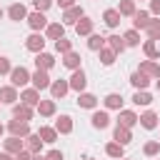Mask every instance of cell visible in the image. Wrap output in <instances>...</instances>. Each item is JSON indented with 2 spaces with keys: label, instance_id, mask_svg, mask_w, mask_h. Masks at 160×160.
I'll return each instance as SVG.
<instances>
[{
  "label": "cell",
  "instance_id": "d590c367",
  "mask_svg": "<svg viewBox=\"0 0 160 160\" xmlns=\"http://www.w3.org/2000/svg\"><path fill=\"white\" fill-rule=\"evenodd\" d=\"M105 155H108V158H115V160H122V158H125V148L112 140V142L105 145Z\"/></svg>",
  "mask_w": 160,
  "mask_h": 160
},
{
  "label": "cell",
  "instance_id": "6f0895ef",
  "mask_svg": "<svg viewBox=\"0 0 160 160\" xmlns=\"http://www.w3.org/2000/svg\"><path fill=\"white\" fill-rule=\"evenodd\" d=\"M122 160H130V158H122Z\"/></svg>",
  "mask_w": 160,
  "mask_h": 160
},
{
  "label": "cell",
  "instance_id": "f907efd6",
  "mask_svg": "<svg viewBox=\"0 0 160 160\" xmlns=\"http://www.w3.org/2000/svg\"><path fill=\"white\" fill-rule=\"evenodd\" d=\"M32 160H45V155H42V152H38V155H32Z\"/></svg>",
  "mask_w": 160,
  "mask_h": 160
},
{
  "label": "cell",
  "instance_id": "7a4b0ae2",
  "mask_svg": "<svg viewBox=\"0 0 160 160\" xmlns=\"http://www.w3.org/2000/svg\"><path fill=\"white\" fill-rule=\"evenodd\" d=\"M25 22L30 25V30L32 32H42L45 28H48V18H45V12H38V10H32V12H28V18H25Z\"/></svg>",
  "mask_w": 160,
  "mask_h": 160
},
{
  "label": "cell",
  "instance_id": "7c38bea8",
  "mask_svg": "<svg viewBox=\"0 0 160 160\" xmlns=\"http://www.w3.org/2000/svg\"><path fill=\"white\" fill-rule=\"evenodd\" d=\"M60 38H65V25L60 22V20H55V22H48V28H45V40H60Z\"/></svg>",
  "mask_w": 160,
  "mask_h": 160
},
{
  "label": "cell",
  "instance_id": "c3c4849f",
  "mask_svg": "<svg viewBox=\"0 0 160 160\" xmlns=\"http://www.w3.org/2000/svg\"><path fill=\"white\" fill-rule=\"evenodd\" d=\"M58 5H60L62 10H68V8H72V5H75V0H58Z\"/></svg>",
  "mask_w": 160,
  "mask_h": 160
},
{
  "label": "cell",
  "instance_id": "7dc6e473",
  "mask_svg": "<svg viewBox=\"0 0 160 160\" xmlns=\"http://www.w3.org/2000/svg\"><path fill=\"white\" fill-rule=\"evenodd\" d=\"M15 160H32V152H30V150H20V152L15 155Z\"/></svg>",
  "mask_w": 160,
  "mask_h": 160
},
{
  "label": "cell",
  "instance_id": "83f0119b",
  "mask_svg": "<svg viewBox=\"0 0 160 160\" xmlns=\"http://www.w3.org/2000/svg\"><path fill=\"white\" fill-rule=\"evenodd\" d=\"M105 45L115 52V55H120V52H125L128 48H125V40H122V35H110V38H105Z\"/></svg>",
  "mask_w": 160,
  "mask_h": 160
},
{
  "label": "cell",
  "instance_id": "f546056e",
  "mask_svg": "<svg viewBox=\"0 0 160 160\" xmlns=\"http://www.w3.org/2000/svg\"><path fill=\"white\" fill-rule=\"evenodd\" d=\"M98 98L92 95V92H80L78 95V108H85V110H95L98 108Z\"/></svg>",
  "mask_w": 160,
  "mask_h": 160
},
{
  "label": "cell",
  "instance_id": "816d5d0a",
  "mask_svg": "<svg viewBox=\"0 0 160 160\" xmlns=\"http://www.w3.org/2000/svg\"><path fill=\"white\" fill-rule=\"evenodd\" d=\"M155 88H158V92H160V78H158V80H155Z\"/></svg>",
  "mask_w": 160,
  "mask_h": 160
},
{
  "label": "cell",
  "instance_id": "3957f363",
  "mask_svg": "<svg viewBox=\"0 0 160 160\" xmlns=\"http://www.w3.org/2000/svg\"><path fill=\"white\" fill-rule=\"evenodd\" d=\"M50 82H52V78H50L48 70H35V72H30V85H32L38 92H40V90H48Z\"/></svg>",
  "mask_w": 160,
  "mask_h": 160
},
{
  "label": "cell",
  "instance_id": "7402d4cb",
  "mask_svg": "<svg viewBox=\"0 0 160 160\" xmlns=\"http://www.w3.org/2000/svg\"><path fill=\"white\" fill-rule=\"evenodd\" d=\"M118 125H125V128H135L138 125V112L132 110H118Z\"/></svg>",
  "mask_w": 160,
  "mask_h": 160
},
{
  "label": "cell",
  "instance_id": "e0dca14e",
  "mask_svg": "<svg viewBox=\"0 0 160 160\" xmlns=\"http://www.w3.org/2000/svg\"><path fill=\"white\" fill-rule=\"evenodd\" d=\"M20 150H25V142H22V138H5L2 140V152H10V155H18Z\"/></svg>",
  "mask_w": 160,
  "mask_h": 160
},
{
  "label": "cell",
  "instance_id": "ee69618b",
  "mask_svg": "<svg viewBox=\"0 0 160 160\" xmlns=\"http://www.w3.org/2000/svg\"><path fill=\"white\" fill-rule=\"evenodd\" d=\"M10 70H12L10 58H2V55H0V75H10Z\"/></svg>",
  "mask_w": 160,
  "mask_h": 160
},
{
  "label": "cell",
  "instance_id": "4fadbf2b",
  "mask_svg": "<svg viewBox=\"0 0 160 160\" xmlns=\"http://www.w3.org/2000/svg\"><path fill=\"white\" fill-rule=\"evenodd\" d=\"M12 118H18V120H22V122H30V120L35 118V108H28V105H22V102H15V105H12Z\"/></svg>",
  "mask_w": 160,
  "mask_h": 160
},
{
  "label": "cell",
  "instance_id": "5b68a950",
  "mask_svg": "<svg viewBox=\"0 0 160 160\" xmlns=\"http://www.w3.org/2000/svg\"><path fill=\"white\" fill-rule=\"evenodd\" d=\"M5 130L12 135V138H28L32 130H30V122H22V120H18V118H12L8 125H5Z\"/></svg>",
  "mask_w": 160,
  "mask_h": 160
},
{
  "label": "cell",
  "instance_id": "8d00e7d4",
  "mask_svg": "<svg viewBox=\"0 0 160 160\" xmlns=\"http://www.w3.org/2000/svg\"><path fill=\"white\" fill-rule=\"evenodd\" d=\"M122 40H125V48H140V32L132 28L122 32Z\"/></svg>",
  "mask_w": 160,
  "mask_h": 160
},
{
  "label": "cell",
  "instance_id": "7bdbcfd3",
  "mask_svg": "<svg viewBox=\"0 0 160 160\" xmlns=\"http://www.w3.org/2000/svg\"><path fill=\"white\" fill-rule=\"evenodd\" d=\"M32 8H35L38 12H48V10L52 8V0H32Z\"/></svg>",
  "mask_w": 160,
  "mask_h": 160
},
{
  "label": "cell",
  "instance_id": "4dcf8cb0",
  "mask_svg": "<svg viewBox=\"0 0 160 160\" xmlns=\"http://www.w3.org/2000/svg\"><path fill=\"white\" fill-rule=\"evenodd\" d=\"M38 135H40V140H42L45 145H52V142L58 140V130H55V128H50V125H40Z\"/></svg>",
  "mask_w": 160,
  "mask_h": 160
},
{
  "label": "cell",
  "instance_id": "f6af8a7d",
  "mask_svg": "<svg viewBox=\"0 0 160 160\" xmlns=\"http://www.w3.org/2000/svg\"><path fill=\"white\" fill-rule=\"evenodd\" d=\"M45 160H65V155H62V150H48Z\"/></svg>",
  "mask_w": 160,
  "mask_h": 160
},
{
  "label": "cell",
  "instance_id": "d6986e66",
  "mask_svg": "<svg viewBox=\"0 0 160 160\" xmlns=\"http://www.w3.org/2000/svg\"><path fill=\"white\" fill-rule=\"evenodd\" d=\"M92 28H95V22H92L88 15H82V18L75 22V32H78L80 38H88V35H92Z\"/></svg>",
  "mask_w": 160,
  "mask_h": 160
},
{
  "label": "cell",
  "instance_id": "52a82bcc",
  "mask_svg": "<svg viewBox=\"0 0 160 160\" xmlns=\"http://www.w3.org/2000/svg\"><path fill=\"white\" fill-rule=\"evenodd\" d=\"M138 70H140L142 75H148L150 80H158V78H160V62H158V60H140Z\"/></svg>",
  "mask_w": 160,
  "mask_h": 160
},
{
  "label": "cell",
  "instance_id": "ba28073f",
  "mask_svg": "<svg viewBox=\"0 0 160 160\" xmlns=\"http://www.w3.org/2000/svg\"><path fill=\"white\" fill-rule=\"evenodd\" d=\"M18 100H20L18 88H12V85H0V105H15Z\"/></svg>",
  "mask_w": 160,
  "mask_h": 160
},
{
  "label": "cell",
  "instance_id": "60d3db41",
  "mask_svg": "<svg viewBox=\"0 0 160 160\" xmlns=\"http://www.w3.org/2000/svg\"><path fill=\"white\" fill-rule=\"evenodd\" d=\"M70 50H72V40H68V38H60V40H55V52L65 55V52H70Z\"/></svg>",
  "mask_w": 160,
  "mask_h": 160
},
{
  "label": "cell",
  "instance_id": "5bb4252c",
  "mask_svg": "<svg viewBox=\"0 0 160 160\" xmlns=\"http://www.w3.org/2000/svg\"><path fill=\"white\" fill-rule=\"evenodd\" d=\"M90 125H92L95 130H105V128L110 125V115H108V110H95V112L90 115Z\"/></svg>",
  "mask_w": 160,
  "mask_h": 160
},
{
  "label": "cell",
  "instance_id": "680465c9",
  "mask_svg": "<svg viewBox=\"0 0 160 160\" xmlns=\"http://www.w3.org/2000/svg\"><path fill=\"white\" fill-rule=\"evenodd\" d=\"M158 142H160V138H158Z\"/></svg>",
  "mask_w": 160,
  "mask_h": 160
},
{
  "label": "cell",
  "instance_id": "484cf974",
  "mask_svg": "<svg viewBox=\"0 0 160 160\" xmlns=\"http://www.w3.org/2000/svg\"><path fill=\"white\" fill-rule=\"evenodd\" d=\"M35 110H38V115H40V118H52V115H55V110H58V105H55V100L50 98V100H40Z\"/></svg>",
  "mask_w": 160,
  "mask_h": 160
},
{
  "label": "cell",
  "instance_id": "ab89813d",
  "mask_svg": "<svg viewBox=\"0 0 160 160\" xmlns=\"http://www.w3.org/2000/svg\"><path fill=\"white\" fill-rule=\"evenodd\" d=\"M98 58H100V62H102L105 68H110V65H112V62L118 60V55H115V52H112V50H110L108 45H105L102 50H98Z\"/></svg>",
  "mask_w": 160,
  "mask_h": 160
},
{
  "label": "cell",
  "instance_id": "ffe728a7",
  "mask_svg": "<svg viewBox=\"0 0 160 160\" xmlns=\"http://www.w3.org/2000/svg\"><path fill=\"white\" fill-rule=\"evenodd\" d=\"M52 65H55V55H52V52H45V50H42V52L35 55V68H38V70H50Z\"/></svg>",
  "mask_w": 160,
  "mask_h": 160
},
{
  "label": "cell",
  "instance_id": "cb8c5ba5",
  "mask_svg": "<svg viewBox=\"0 0 160 160\" xmlns=\"http://www.w3.org/2000/svg\"><path fill=\"white\" fill-rule=\"evenodd\" d=\"M150 18H152V15H150L148 10H138V12L132 15V30H138V32H140V30H145V28H148V22H150Z\"/></svg>",
  "mask_w": 160,
  "mask_h": 160
},
{
  "label": "cell",
  "instance_id": "ac0fdd59",
  "mask_svg": "<svg viewBox=\"0 0 160 160\" xmlns=\"http://www.w3.org/2000/svg\"><path fill=\"white\" fill-rule=\"evenodd\" d=\"M12 22H20V20H25L28 18V8L22 5V2H12L10 8H8V12H5Z\"/></svg>",
  "mask_w": 160,
  "mask_h": 160
},
{
  "label": "cell",
  "instance_id": "603a6c76",
  "mask_svg": "<svg viewBox=\"0 0 160 160\" xmlns=\"http://www.w3.org/2000/svg\"><path fill=\"white\" fill-rule=\"evenodd\" d=\"M22 142H25V150H30L32 155H38V152L42 150V145H45V142L40 140V135H38V132H30L28 138H22Z\"/></svg>",
  "mask_w": 160,
  "mask_h": 160
},
{
  "label": "cell",
  "instance_id": "681fc988",
  "mask_svg": "<svg viewBox=\"0 0 160 160\" xmlns=\"http://www.w3.org/2000/svg\"><path fill=\"white\" fill-rule=\"evenodd\" d=\"M0 160H15V155H10V152H0Z\"/></svg>",
  "mask_w": 160,
  "mask_h": 160
},
{
  "label": "cell",
  "instance_id": "6da1fadb",
  "mask_svg": "<svg viewBox=\"0 0 160 160\" xmlns=\"http://www.w3.org/2000/svg\"><path fill=\"white\" fill-rule=\"evenodd\" d=\"M10 85L12 88H28L30 85V70L25 68V65H15L12 70H10Z\"/></svg>",
  "mask_w": 160,
  "mask_h": 160
},
{
  "label": "cell",
  "instance_id": "836d02e7",
  "mask_svg": "<svg viewBox=\"0 0 160 160\" xmlns=\"http://www.w3.org/2000/svg\"><path fill=\"white\" fill-rule=\"evenodd\" d=\"M115 10L120 12V18H132V15L138 12V5H135L132 0H120V5H118Z\"/></svg>",
  "mask_w": 160,
  "mask_h": 160
},
{
  "label": "cell",
  "instance_id": "8992f818",
  "mask_svg": "<svg viewBox=\"0 0 160 160\" xmlns=\"http://www.w3.org/2000/svg\"><path fill=\"white\" fill-rule=\"evenodd\" d=\"M50 95H52V100H62L68 92H70V85H68V80H62V78H58V80H52L50 82Z\"/></svg>",
  "mask_w": 160,
  "mask_h": 160
},
{
  "label": "cell",
  "instance_id": "9a60e30c",
  "mask_svg": "<svg viewBox=\"0 0 160 160\" xmlns=\"http://www.w3.org/2000/svg\"><path fill=\"white\" fill-rule=\"evenodd\" d=\"M138 122H140L145 130H155V128H158V122H160V118H158V112H155V110H145L142 115H138Z\"/></svg>",
  "mask_w": 160,
  "mask_h": 160
},
{
  "label": "cell",
  "instance_id": "db71d44e",
  "mask_svg": "<svg viewBox=\"0 0 160 160\" xmlns=\"http://www.w3.org/2000/svg\"><path fill=\"white\" fill-rule=\"evenodd\" d=\"M2 15H5V10H2V8H0V20H2Z\"/></svg>",
  "mask_w": 160,
  "mask_h": 160
},
{
  "label": "cell",
  "instance_id": "11a10c76",
  "mask_svg": "<svg viewBox=\"0 0 160 160\" xmlns=\"http://www.w3.org/2000/svg\"><path fill=\"white\" fill-rule=\"evenodd\" d=\"M132 2H135V5H138V2H145V0H132Z\"/></svg>",
  "mask_w": 160,
  "mask_h": 160
},
{
  "label": "cell",
  "instance_id": "30bf717a",
  "mask_svg": "<svg viewBox=\"0 0 160 160\" xmlns=\"http://www.w3.org/2000/svg\"><path fill=\"white\" fill-rule=\"evenodd\" d=\"M40 100H42V98H40V92H38L35 88H22V90H20V102H22V105H28V108H38Z\"/></svg>",
  "mask_w": 160,
  "mask_h": 160
},
{
  "label": "cell",
  "instance_id": "bcb514c9",
  "mask_svg": "<svg viewBox=\"0 0 160 160\" xmlns=\"http://www.w3.org/2000/svg\"><path fill=\"white\" fill-rule=\"evenodd\" d=\"M152 18H160V0H150V10H148Z\"/></svg>",
  "mask_w": 160,
  "mask_h": 160
},
{
  "label": "cell",
  "instance_id": "8fae6325",
  "mask_svg": "<svg viewBox=\"0 0 160 160\" xmlns=\"http://www.w3.org/2000/svg\"><path fill=\"white\" fill-rule=\"evenodd\" d=\"M82 15H85V10H82L80 5H72V8L62 10V20H60V22H62V25H75Z\"/></svg>",
  "mask_w": 160,
  "mask_h": 160
},
{
  "label": "cell",
  "instance_id": "f1b7e54d",
  "mask_svg": "<svg viewBox=\"0 0 160 160\" xmlns=\"http://www.w3.org/2000/svg\"><path fill=\"white\" fill-rule=\"evenodd\" d=\"M80 62H82V58H80V52H75V50H70V52L62 55V65H65L68 70H78V68H82Z\"/></svg>",
  "mask_w": 160,
  "mask_h": 160
},
{
  "label": "cell",
  "instance_id": "d6a6232c",
  "mask_svg": "<svg viewBox=\"0 0 160 160\" xmlns=\"http://www.w3.org/2000/svg\"><path fill=\"white\" fill-rule=\"evenodd\" d=\"M152 102V95L148 92V90H135L132 92V105H138V108H148Z\"/></svg>",
  "mask_w": 160,
  "mask_h": 160
},
{
  "label": "cell",
  "instance_id": "44dd1931",
  "mask_svg": "<svg viewBox=\"0 0 160 160\" xmlns=\"http://www.w3.org/2000/svg\"><path fill=\"white\" fill-rule=\"evenodd\" d=\"M122 95L120 92H108L105 98H102V105H105V110H122Z\"/></svg>",
  "mask_w": 160,
  "mask_h": 160
},
{
  "label": "cell",
  "instance_id": "4316f807",
  "mask_svg": "<svg viewBox=\"0 0 160 160\" xmlns=\"http://www.w3.org/2000/svg\"><path fill=\"white\" fill-rule=\"evenodd\" d=\"M52 128L58 130V135H70V132H72V118H70V115H60Z\"/></svg>",
  "mask_w": 160,
  "mask_h": 160
},
{
  "label": "cell",
  "instance_id": "2e32d148",
  "mask_svg": "<svg viewBox=\"0 0 160 160\" xmlns=\"http://www.w3.org/2000/svg\"><path fill=\"white\" fill-rule=\"evenodd\" d=\"M112 140L118 142V145H128L130 140H132V130L130 128H125V125H115V130H112Z\"/></svg>",
  "mask_w": 160,
  "mask_h": 160
},
{
  "label": "cell",
  "instance_id": "9c48e42d",
  "mask_svg": "<svg viewBox=\"0 0 160 160\" xmlns=\"http://www.w3.org/2000/svg\"><path fill=\"white\" fill-rule=\"evenodd\" d=\"M25 48L30 50V52H42L45 50V35L42 32H32V35H28V40H25Z\"/></svg>",
  "mask_w": 160,
  "mask_h": 160
},
{
  "label": "cell",
  "instance_id": "b9f144b4",
  "mask_svg": "<svg viewBox=\"0 0 160 160\" xmlns=\"http://www.w3.org/2000/svg\"><path fill=\"white\" fill-rule=\"evenodd\" d=\"M142 152H145L148 158H155V155L160 152V142H158V140H148V142L142 145Z\"/></svg>",
  "mask_w": 160,
  "mask_h": 160
},
{
  "label": "cell",
  "instance_id": "74e56055",
  "mask_svg": "<svg viewBox=\"0 0 160 160\" xmlns=\"http://www.w3.org/2000/svg\"><path fill=\"white\" fill-rule=\"evenodd\" d=\"M142 52L148 55V60H160V48H158V42H152V40H145V42H142Z\"/></svg>",
  "mask_w": 160,
  "mask_h": 160
},
{
  "label": "cell",
  "instance_id": "f5cc1de1",
  "mask_svg": "<svg viewBox=\"0 0 160 160\" xmlns=\"http://www.w3.org/2000/svg\"><path fill=\"white\" fill-rule=\"evenodd\" d=\"M2 132H5V125H2V122H0V138H2Z\"/></svg>",
  "mask_w": 160,
  "mask_h": 160
},
{
  "label": "cell",
  "instance_id": "f35d334b",
  "mask_svg": "<svg viewBox=\"0 0 160 160\" xmlns=\"http://www.w3.org/2000/svg\"><path fill=\"white\" fill-rule=\"evenodd\" d=\"M102 48H105V38H102V35H98V32L88 35V50L98 52V50H102Z\"/></svg>",
  "mask_w": 160,
  "mask_h": 160
},
{
  "label": "cell",
  "instance_id": "e575fe53",
  "mask_svg": "<svg viewBox=\"0 0 160 160\" xmlns=\"http://www.w3.org/2000/svg\"><path fill=\"white\" fill-rule=\"evenodd\" d=\"M145 35H148V40H152V42L160 40V20H158V18H150V22H148V28H145Z\"/></svg>",
  "mask_w": 160,
  "mask_h": 160
},
{
  "label": "cell",
  "instance_id": "9f6ffc18",
  "mask_svg": "<svg viewBox=\"0 0 160 160\" xmlns=\"http://www.w3.org/2000/svg\"><path fill=\"white\" fill-rule=\"evenodd\" d=\"M85 160H95V158H85Z\"/></svg>",
  "mask_w": 160,
  "mask_h": 160
},
{
  "label": "cell",
  "instance_id": "d4e9b609",
  "mask_svg": "<svg viewBox=\"0 0 160 160\" xmlns=\"http://www.w3.org/2000/svg\"><path fill=\"white\" fill-rule=\"evenodd\" d=\"M130 85H132L135 90H148V88H150V78L142 75L140 70H135V72H130Z\"/></svg>",
  "mask_w": 160,
  "mask_h": 160
},
{
  "label": "cell",
  "instance_id": "1f68e13d",
  "mask_svg": "<svg viewBox=\"0 0 160 160\" xmlns=\"http://www.w3.org/2000/svg\"><path fill=\"white\" fill-rule=\"evenodd\" d=\"M120 20H122V18H120V12H118L115 8H108V10L102 12V22H105L108 28H118Z\"/></svg>",
  "mask_w": 160,
  "mask_h": 160
},
{
  "label": "cell",
  "instance_id": "277c9868",
  "mask_svg": "<svg viewBox=\"0 0 160 160\" xmlns=\"http://www.w3.org/2000/svg\"><path fill=\"white\" fill-rule=\"evenodd\" d=\"M68 85H70V90H75L78 95L85 92V85H88V75H85V70H82V68L72 70V75L68 78Z\"/></svg>",
  "mask_w": 160,
  "mask_h": 160
}]
</instances>
